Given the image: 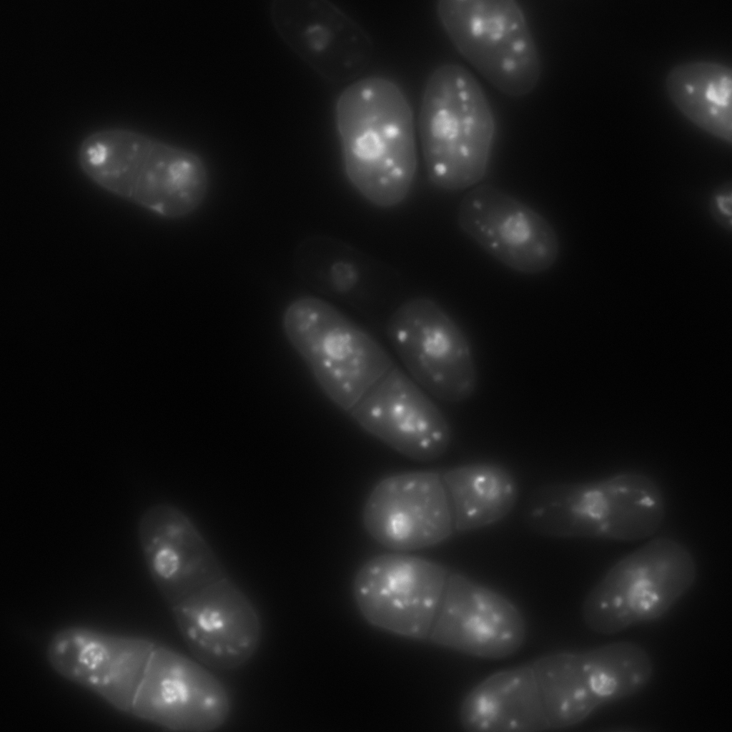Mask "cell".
Here are the masks:
<instances>
[{
    "label": "cell",
    "mask_w": 732,
    "mask_h": 732,
    "mask_svg": "<svg viewBox=\"0 0 732 732\" xmlns=\"http://www.w3.org/2000/svg\"><path fill=\"white\" fill-rule=\"evenodd\" d=\"M386 332L409 376L425 392L450 403L474 394L478 372L470 344L435 301L407 300L389 317Z\"/></svg>",
    "instance_id": "cell-9"
},
{
    "label": "cell",
    "mask_w": 732,
    "mask_h": 732,
    "mask_svg": "<svg viewBox=\"0 0 732 732\" xmlns=\"http://www.w3.org/2000/svg\"><path fill=\"white\" fill-rule=\"evenodd\" d=\"M170 608L187 649L209 669L239 668L259 646L262 625L258 612L229 576Z\"/></svg>",
    "instance_id": "cell-14"
},
{
    "label": "cell",
    "mask_w": 732,
    "mask_h": 732,
    "mask_svg": "<svg viewBox=\"0 0 732 732\" xmlns=\"http://www.w3.org/2000/svg\"><path fill=\"white\" fill-rule=\"evenodd\" d=\"M526 635L518 608L498 592L450 573L428 639L475 658L500 660L517 653Z\"/></svg>",
    "instance_id": "cell-17"
},
{
    "label": "cell",
    "mask_w": 732,
    "mask_h": 732,
    "mask_svg": "<svg viewBox=\"0 0 732 732\" xmlns=\"http://www.w3.org/2000/svg\"><path fill=\"white\" fill-rule=\"evenodd\" d=\"M282 327L319 388L345 412L395 365L375 337L322 299L293 300Z\"/></svg>",
    "instance_id": "cell-5"
},
{
    "label": "cell",
    "mask_w": 732,
    "mask_h": 732,
    "mask_svg": "<svg viewBox=\"0 0 732 732\" xmlns=\"http://www.w3.org/2000/svg\"><path fill=\"white\" fill-rule=\"evenodd\" d=\"M137 537L149 574L170 607L228 576L200 531L175 505L159 503L145 509Z\"/></svg>",
    "instance_id": "cell-18"
},
{
    "label": "cell",
    "mask_w": 732,
    "mask_h": 732,
    "mask_svg": "<svg viewBox=\"0 0 732 732\" xmlns=\"http://www.w3.org/2000/svg\"><path fill=\"white\" fill-rule=\"evenodd\" d=\"M437 13L460 54L503 94L520 97L538 84V50L524 13L513 0H442Z\"/></svg>",
    "instance_id": "cell-8"
},
{
    "label": "cell",
    "mask_w": 732,
    "mask_h": 732,
    "mask_svg": "<svg viewBox=\"0 0 732 732\" xmlns=\"http://www.w3.org/2000/svg\"><path fill=\"white\" fill-rule=\"evenodd\" d=\"M157 645L134 635L69 626L52 635L46 658L64 679L129 713L148 660Z\"/></svg>",
    "instance_id": "cell-13"
},
{
    "label": "cell",
    "mask_w": 732,
    "mask_h": 732,
    "mask_svg": "<svg viewBox=\"0 0 732 732\" xmlns=\"http://www.w3.org/2000/svg\"><path fill=\"white\" fill-rule=\"evenodd\" d=\"M77 160L98 187L168 219L194 214L209 190V171L198 154L127 128L90 133Z\"/></svg>",
    "instance_id": "cell-1"
},
{
    "label": "cell",
    "mask_w": 732,
    "mask_h": 732,
    "mask_svg": "<svg viewBox=\"0 0 732 732\" xmlns=\"http://www.w3.org/2000/svg\"><path fill=\"white\" fill-rule=\"evenodd\" d=\"M348 412L365 432L416 461L437 459L451 441L446 416L426 392L395 365Z\"/></svg>",
    "instance_id": "cell-16"
},
{
    "label": "cell",
    "mask_w": 732,
    "mask_h": 732,
    "mask_svg": "<svg viewBox=\"0 0 732 732\" xmlns=\"http://www.w3.org/2000/svg\"><path fill=\"white\" fill-rule=\"evenodd\" d=\"M420 133L427 173L435 186L456 191L482 179L495 122L481 85L468 69L446 64L432 73L423 93Z\"/></svg>",
    "instance_id": "cell-4"
},
{
    "label": "cell",
    "mask_w": 732,
    "mask_h": 732,
    "mask_svg": "<svg viewBox=\"0 0 732 732\" xmlns=\"http://www.w3.org/2000/svg\"><path fill=\"white\" fill-rule=\"evenodd\" d=\"M440 475L450 505L454 530L459 533L498 523L517 503V480L499 463H467L450 468Z\"/></svg>",
    "instance_id": "cell-21"
},
{
    "label": "cell",
    "mask_w": 732,
    "mask_h": 732,
    "mask_svg": "<svg viewBox=\"0 0 732 732\" xmlns=\"http://www.w3.org/2000/svg\"><path fill=\"white\" fill-rule=\"evenodd\" d=\"M669 98L698 127L731 144L732 71L711 60L675 65L666 78Z\"/></svg>",
    "instance_id": "cell-22"
},
{
    "label": "cell",
    "mask_w": 732,
    "mask_h": 732,
    "mask_svg": "<svg viewBox=\"0 0 732 732\" xmlns=\"http://www.w3.org/2000/svg\"><path fill=\"white\" fill-rule=\"evenodd\" d=\"M666 513L659 485L646 474L625 472L540 485L529 496L524 520L545 536L630 542L655 534Z\"/></svg>",
    "instance_id": "cell-3"
},
{
    "label": "cell",
    "mask_w": 732,
    "mask_h": 732,
    "mask_svg": "<svg viewBox=\"0 0 732 732\" xmlns=\"http://www.w3.org/2000/svg\"><path fill=\"white\" fill-rule=\"evenodd\" d=\"M460 229L481 249L523 274L548 270L559 254V240L549 222L530 206L490 185L469 191L458 210Z\"/></svg>",
    "instance_id": "cell-12"
},
{
    "label": "cell",
    "mask_w": 732,
    "mask_h": 732,
    "mask_svg": "<svg viewBox=\"0 0 732 732\" xmlns=\"http://www.w3.org/2000/svg\"><path fill=\"white\" fill-rule=\"evenodd\" d=\"M530 665L550 730L575 726L601 706L633 696L653 673L650 655L630 641L553 653Z\"/></svg>",
    "instance_id": "cell-7"
},
{
    "label": "cell",
    "mask_w": 732,
    "mask_h": 732,
    "mask_svg": "<svg viewBox=\"0 0 732 732\" xmlns=\"http://www.w3.org/2000/svg\"><path fill=\"white\" fill-rule=\"evenodd\" d=\"M335 122L346 176L370 203L394 207L417 170L412 112L404 92L382 77L357 81L339 97Z\"/></svg>",
    "instance_id": "cell-2"
},
{
    "label": "cell",
    "mask_w": 732,
    "mask_h": 732,
    "mask_svg": "<svg viewBox=\"0 0 732 732\" xmlns=\"http://www.w3.org/2000/svg\"><path fill=\"white\" fill-rule=\"evenodd\" d=\"M370 538L395 552L436 545L453 533L450 505L440 473L412 471L380 480L362 510Z\"/></svg>",
    "instance_id": "cell-15"
},
{
    "label": "cell",
    "mask_w": 732,
    "mask_h": 732,
    "mask_svg": "<svg viewBox=\"0 0 732 732\" xmlns=\"http://www.w3.org/2000/svg\"><path fill=\"white\" fill-rule=\"evenodd\" d=\"M448 570L432 560L395 552L375 555L356 572L352 594L372 625L414 640L428 638Z\"/></svg>",
    "instance_id": "cell-10"
},
{
    "label": "cell",
    "mask_w": 732,
    "mask_h": 732,
    "mask_svg": "<svg viewBox=\"0 0 732 732\" xmlns=\"http://www.w3.org/2000/svg\"><path fill=\"white\" fill-rule=\"evenodd\" d=\"M732 186L731 181L716 187L708 202L709 212L715 222L724 229L731 232Z\"/></svg>",
    "instance_id": "cell-23"
},
{
    "label": "cell",
    "mask_w": 732,
    "mask_h": 732,
    "mask_svg": "<svg viewBox=\"0 0 732 732\" xmlns=\"http://www.w3.org/2000/svg\"><path fill=\"white\" fill-rule=\"evenodd\" d=\"M697 567L681 542L657 538L626 555L585 596L582 616L595 633L613 635L664 615L694 584Z\"/></svg>",
    "instance_id": "cell-6"
},
{
    "label": "cell",
    "mask_w": 732,
    "mask_h": 732,
    "mask_svg": "<svg viewBox=\"0 0 732 732\" xmlns=\"http://www.w3.org/2000/svg\"><path fill=\"white\" fill-rule=\"evenodd\" d=\"M269 13L285 43L329 80L352 79L370 60L372 43L366 32L327 1L275 0Z\"/></svg>",
    "instance_id": "cell-19"
},
{
    "label": "cell",
    "mask_w": 732,
    "mask_h": 732,
    "mask_svg": "<svg viewBox=\"0 0 732 732\" xmlns=\"http://www.w3.org/2000/svg\"><path fill=\"white\" fill-rule=\"evenodd\" d=\"M459 721L470 732L550 730L530 663L495 672L478 683L463 699Z\"/></svg>",
    "instance_id": "cell-20"
},
{
    "label": "cell",
    "mask_w": 732,
    "mask_h": 732,
    "mask_svg": "<svg viewBox=\"0 0 732 732\" xmlns=\"http://www.w3.org/2000/svg\"><path fill=\"white\" fill-rule=\"evenodd\" d=\"M231 700L209 668L167 646H156L130 713L174 731L207 732L227 721Z\"/></svg>",
    "instance_id": "cell-11"
}]
</instances>
